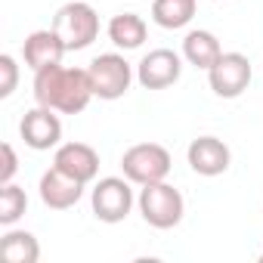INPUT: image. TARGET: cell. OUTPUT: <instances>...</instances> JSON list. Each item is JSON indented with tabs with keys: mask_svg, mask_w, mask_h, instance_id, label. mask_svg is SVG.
Here are the masks:
<instances>
[{
	"mask_svg": "<svg viewBox=\"0 0 263 263\" xmlns=\"http://www.w3.org/2000/svg\"><path fill=\"white\" fill-rule=\"evenodd\" d=\"M93 84L87 68H65L59 65H47L41 71H34V99L37 105H47L53 111L62 115H78L90 105L93 99Z\"/></svg>",
	"mask_w": 263,
	"mask_h": 263,
	"instance_id": "6da1fadb",
	"label": "cell"
},
{
	"mask_svg": "<svg viewBox=\"0 0 263 263\" xmlns=\"http://www.w3.org/2000/svg\"><path fill=\"white\" fill-rule=\"evenodd\" d=\"M137 204H140L143 220L152 229H174V226H180V220L186 214V201H183L180 189H174L167 180L143 186Z\"/></svg>",
	"mask_w": 263,
	"mask_h": 263,
	"instance_id": "7a4b0ae2",
	"label": "cell"
},
{
	"mask_svg": "<svg viewBox=\"0 0 263 263\" xmlns=\"http://www.w3.org/2000/svg\"><path fill=\"white\" fill-rule=\"evenodd\" d=\"M56 34L62 37L65 50H87L96 37H99V16L90 4L84 0H71V4L59 7L56 19H53Z\"/></svg>",
	"mask_w": 263,
	"mask_h": 263,
	"instance_id": "3957f363",
	"label": "cell"
},
{
	"mask_svg": "<svg viewBox=\"0 0 263 263\" xmlns=\"http://www.w3.org/2000/svg\"><path fill=\"white\" fill-rule=\"evenodd\" d=\"M171 152L158 143H137L121 155V171L130 183L137 186H149V183H161L171 174Z\"/></svg>",
	"mask_w": 263,
	"mask_h": 263,
	"instance_id": "277c9868",
	"label": "cell"
},
{
	"mask_svg": "<svg viewBox=\"0 0 263 263\" xmlns=\"http://www.w3.org/2000/svg\"><path fill=\"white\" fill-rule=\"evenodd\" d=\"M87 74H90L93 93L99 99H105V102L121 99L130 90V84H134V65H130L121 53H102V56H96L87 65Z\"/></svg>",
	"mask_w": 263,
	"mask_h": 263,
	"instance_id": "5b68a950",
	"label": "cell"
},
{
	"mask_svg": "<svg viewBox=\"0 0 263 263\" xmlns=\"http://www.w3.org/2000/svg\"><path fill=\"white\" fill-rule=\"evenodd\" d=\"M90 204L96 220L102 223H121L127 220L130 208H134V189H130L127 177H102L93 192H90Z\"/></svg>",
	"mask_w": 263,
	"mask_h": 263,
	"instance_id": "8992f818",
	"label": "cell"
},
{
	"mask_svg": "<svg viewBox=\"0 0 263 263\" xmlns=\"http://www.w3.org/2000/svg\"><path fill=\"white\" fill-rule=\"evenodd\" d=\"M208 84L220 99H238L251 84V62L245 53H223L208 68Z\"/></svg>",
	"mask_w": 263,
	"mask_h": 263,
	"instance_id": "52a82bcc",
	"label": "cell"
},
{
	"mask_svg": "<svg viewBox=\"0 0 263 263\" xmlns=\"http://www.w3.org/2000/svg\"><path fill=\"white\" fill-rule=\"evenodd\" d=\"M180 74H183V56L167 47L149 50L137 65V81L146 90H167L180 81Z\"/></svg>",
	"mask_w": 263,
	"mask_h": 263,
	"instance_id": "ba28073f",
	"label": "cell"
},
{
	"mask_svg": "<svg viewBox=\"0 0 263 263\" xmlns=\"http://www.w3.org/2000/svg\"><path fill=\"white\" fill-rule=\"evenodd\" d=\"M19 134L25 140L28 149L34 152H47V149H59V140H62V121L53 108L47 105H37L31 111H25L22 124H19Z\"/></svg>",
	"mask_w": 263,
	"mask_h": 263,
	"instance_id": "9c48e42d",
	"label": "cell"
},
{
	"mask_svg": "<svg viewBox=\"0 0 263 263\" xmlns=\"http://www.w3.org/2000/svg\"><path fill=\"white\" fill-rule=\"evenodd\" d=\"M186 161L189 167L198 174V177H220L229 171V161H232V152L223 140L217 137H198L189 143L186 149Z\"/></svg>",
	"mask_w": 263,
	"mask_h": 263,
	"instance_id": "30bf717a",
	"label": "cell"
},
{
	"mask_svg": "<svg viewBox=\"0 0 263 263\" xmlns=\"http://www.w3.org/2000/svg\"><path fill=\"white\" fill-rule=\"evenodd\" d=\"M53 167H59L62 174H68L87 186L99 174V152L87 143H62L53 155Z\"/></svg>",
	"mask_w": 263,
	"mask_h": 263,
	"instance_id": "8fae6325",
	"label": "cell"
},
{
	"mask_svg": "<svg viewBox=\"0 0 263 263\" xmlns=\"http://www.w3.org/2000/svg\"><path fill=\"white\" fill-rule=\"evenodd\" d=\"M65 44L62 37L56 34V28H41V31H31L22 44V59L31 71H41L47 65H59L62 56H65Z\"/></svg>",
	"mask_w": 263,
	"mask_h": 263,
	"instance_id": "7c38bea8",
	"label": "cell"
},
{
	"mask_svg": "<svg viewBox=\"0 0 263 263\" xmlns=\"http://www.w3.org/2000/svg\"><path fill=\"white\" fill-rule=\"evenodd\" d=\"M41 201L47 204V208H53V211H68V208H74L78 201H81V195H84V183H78L74 177H68V174H62L59 167H50L44 177H41Z\"/></svg>",
	"mask_w": 263,
	"mask_h": 263,
	"instance_id": "4fadbf2b",
	"label": "cell"
},
{
	"mask_svg": "<svg viewBox=\"0 0 263 263\" xmlns=\"http://www.w3.org/2000/svg\"><path fill=\"white\" fill-rule=\"evenodd\" d=\"M220 56H223V47H220V41H217L214 31L195 28V31H189V34L183 37V59H186L189 65L208 71Z\"/></svg>",
	"mask_w": 263,
	"mask_h": 263,
	"instance_id": "5bb4252c",
	"label": "cell"
},
{
	"mask_svg": "<svg viewBox=\"0 0 263 263\" xmlns=\"http://www.w3.org/2000/svg\"><path fill=\"white\" fill-rule=\"evenodd\" d=\"M146 34H149V25L137 13H118L108 22V41L118 50H137V47H143Z\"/></svg>",
	"mask_w": 263,
	"mask_h": 263,
	"instance_id": "9a60e30c",
	"label": "cell"
},
{
	"mask_svg": "<svg viewBox=\"0 0 263 263\" xmlns=\"http://www.w3.org/2000/svg\"><path fill=\"white\" fill-rule=\"evenodd\" d=\"M195 7H198V0H152V19L155 25L177 31L195 19Z\"/></svg>",
	"mask_w": 263,
	"mask_h": 263,
	"instance_id": "2e32d148",
	"label": "cell"
},
{
	"mask_svg": "<svg viewBox=\"0 0 263 263\" xmlns=\"http://www.w3.org/2000/svg\"><path fill=\"white\" fill-rule=\"evenodd\" d=\"M0 254L7 263H37L41 260V241L25 229H10L0 241Z\"/></svg>",
	"mask_w": 263,
	"mask_h": 263,
	"instance_id": "e0dca14e",
	"label": "cell"
},
{
	"mask_svg": "<svg viewBox=\"0 0 263 263\" xmlns=\"http://www.w3.org/2000/svg\"><path fill=\"white\" fill-rule=\"evenodd\" d=\"M25 211H28V195L22 186H16V183L0 186V223L13 226Z\"/></svg>",
	"mask_w": 263,
	"mask_h": 263,
	"instance_id": "ac0fdd59",
	"label": "cell"
},
{
	"mask_svg": "<svg viewBox=\"0 0 263 263\" xmlns=\"http://www.w3.org/2000/svg\"><path fill=\"white\" fill-rule=\"evenodd\" d=\"M16 84H19V62L4 53L0 56V99H10L16 93Z\"/></svg>",
	"mask_w": 263,
	"mask_h": 263,
	"instance_id": "d6986e66",
	"label": "cell"
},
{
	"mask_svg": "<svg viewBox=\"0 0 263 263\" xmlns=\"http://www.w3.org/2000/svg\"><path fill=\"white\" fill-rule=\"evenodd\" d=\"M0 155H4V164H0V186H7V183H13V177L19 171V158H16V149L10 143L0 146Z\"/></svg>",
	"mask_w": 263,
	"mask_h": 263,
	"instance_id": "ffe728a7",
	"label": "cell"
},
{
	"mask_svg": "<svg viewBox=\"0 0 263 263\" xmlns=\"http://www.w3.org/2000/svg\"><path fill=\"white\" fill-rule=\"evenodd\" d=\"M260 263H263V254H260Z\"/></svg>",
	"mask_w": 263,
	"mask_h": 263,
	"instance_id": "44dd1931",
	"label": "cell"
}]
</instances>
